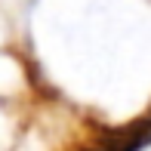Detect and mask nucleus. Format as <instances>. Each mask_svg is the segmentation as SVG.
<instances>
[{
    "mask_svg": "<svg viewBox=\"0 0 151 151\" xmlns=\"http://www.w3.org/2000/svg\"><path fill=\"white\" fill-rule=\"evenodd\" d=\"M151 142V120H139L133 127H123L105 139L102 151H139Z\"/></svg>",
    "mask_w": 151,
    "mask_h": 151,
    "instance_id": "nucleus-1",
    "label": "nucleus"
}]
</instances>
